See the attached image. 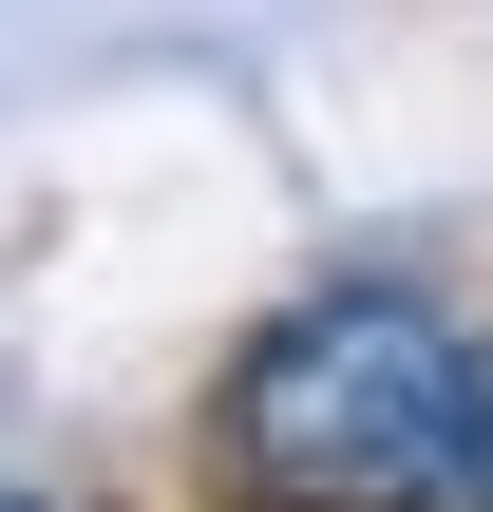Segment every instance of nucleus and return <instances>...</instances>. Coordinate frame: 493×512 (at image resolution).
Segmentation results:
<instances>
[{
	"mask_svg": "<svg viewBox=\"0 0 493 512\" xmlns=\"http://www.w3.org/2000/svg\"><path fill=\"white\" fill-rule=\"evenodd\" d=\"M456 399H475V323L399 266H342V285H304L228 342L209 456L266 512H418L456 456Z\"/></svg>",
	"mask_w": 493,
	"mask_h": 512,
	"instance_id": "nucleus-1",
	"label": "nucleus"
},
{
	"mask_svg": "<svg viewBox=\"0 0 493 512\" xmlns=\"http://www.w3.org/2000/svg\"><path fill=\"white\" fill-rule=\"evenodd\" d=\"M418 512H493V342H475V399H456V456H437V494Z\"/></svg>",
	"mask_w": 493,
	"mask_h": 512,
	"instance_id": "nucleus-2",
	"label": "nucleus"
},
{
	"mask_svg": "<svg viewBox=\"0 0 493 512\" xmlns=\"http://www.w3.org/2000/svg\"><path fill=\"white\" fill-rule=\"evenodd\" d=\"M0 512H76V494H38V475H0Z\"/></svg>",
	"mask_w": 493,
	"mask_h": 512,
	"instance_id": "nucleus-3",
	"label": "nucleus"
},
{
	"mask_svg": "<svg viewBox=\"0 0 493 512\" xmlns=\"http://www.w3.org/2000/svg\"><path fill=\"white\" fill-rule=\"evenodd\" d=\"M247 512H266V494H247Z\"/></svg>",
	"mask_w": 493,
	"mask_h": 512,
	"instance_id": "nucleus-4",
	"label": "nucleus"
}]
</instances>
